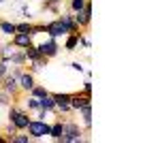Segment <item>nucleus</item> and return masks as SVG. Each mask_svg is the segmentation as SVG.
I'll return each mask as SVG.
<instances>
[{
  "label": "nucleus",
  "instance_id": "nucleus-21",
  "mask_svg": "<svg viewBox=\"0 0 160 143\" xmlns=\"http://www.w3.org/2000/svg\"><path fill=\"white\" fill-rule=\"evenodd\" d=\"M60 4H62V0H45V2H43V9L58 15V13H60Z\"/></svg>",
  "mask_w": 160,
  "mask_h": 143
},
{
  "label": "nucleus",
  "instance_id": "nucleus-8",
  "mask_svg": "<svg viewBox=\"0 0 160 143\" xmlns=\"http://www.w3.org/2000/svg\"><path fill=\"white\" fill-rule=\"evenodd\" d=\"M90 103H92V96L90 94H83V92H75V94H71V109H73L75 113H77L81 107L90 105Z\"/></svg>",
  "mask_w": 160,
  "mask_h": 143
},
{
  "label": "nucleus",
  "instance_id": "nucleus-32",
  "mask_svg": "<svg viewBox=\"0 0 160 143\" xmlns=\"http://www.w3.org/2000/svg\"><path fill=\"white\" fill-rule=\"evenodd\" d=\"M9 69H11V66H9V62H4V60H0V79H2V77H4V75L9 73Z\"/></svg>",
  "mask_w": 160,
  "mask_h": 143
},
{
  "label": "nucleus",
  "instance_id": "nucleus-36",
  "mask_svg": "<svg viewBox=\"0 0 160 143\" xmlns=\"http://www.w3.org/2000/svg\"><path fill=\"white\" fill-rule=\"evenodd\" d=\"M0 2H4V0H0Z\"/></svg>",
  "mask_w": 160,
  "mask_h": 143
},
{
  "label": "nucleus",
  "instance_id": "nucleus-22",
  "mask_svg": "<svg viewBox=\"0 0 160 143\" xmlns=\"http://www.w3.org/2000/svg\"><path fill=\"white\" fill-rule=\"evenodd\" d=\"M24 54H26V64H28V62H32V60H37V58H41V54H38L37 45H30V47H26V49H24Z\"/></svg>",
  "mask_w": 160,
  "mask_h": 143
},
{
  "label": "nucleus",
  "instance_id": "nucleus-2",
  "mask_svg": "<svg viewBox=\"0 0 160 143\" xmlns=\"http://www.w3.org/2000/svg\"><path fill=\"white\" fill-rule=\"evenodd\" d=\"M7 109H9V122H11V124H15L19 132H24L26 128H28V124H30L32 115H30L24 107H19L17 103H11Z\"/></svg>",
  "mask_w": 160,
  "mask_h": 143
},
{
  "label": "nucleus",
  "instance_id": "nucleus-29",
  "mask_svg": "<svg viewBox=\"0 0 160 143\" xmlns=\"http://www.w3.org/2000/svg\"><path fill=\"white\" fill-rule=\"evenodd\" d=\"M79 45H81L83 49H90V47H92V43H90V38H88V36L83 34V32L79 34Z\"/></svg>",
  "mask_w": 160,
  "mask_h": 143
},
{
  "label": "nucleus",
  "instance_id": "nucleus-10",
  "mask_svg": "<svg viewBox=\"0 0 160 143\" xmlns=\"http://www.w3.org/2000/svg\"><path fill=\"white\" fill-rule=\"evenodd\" d=\"M17 81H19V90H22L24 94H28V92L32 90V85L37 84V81H34V73H30V71H22V75L17 77Z\"/></svg>",
  "mask_w": 160,
  "mask_h": 143
},
{
  "label": "nucleus",
  "instance_id": "nucleus-18",
  "mask_svg": "<svg viewBox=\"0 0 160 143\" xmlns=\"http://www.w3.org/2000/svg\"><path fill=\"white\" fill-rule=\"evenodd\" d=\"M0 32H2L4 36H13L15 32H17V28H15V24H13V22L0 19Z\"/></svg>",
  "mask_w": 160,
  "mask_h": 143
},
{
  "label": "nucleus",
  "instance_id": "nucleus-24",
  "mask_svg": "<svg viewBox=\"0 0 160 143\" xmlns=\"http://www.w3.org/2000/svg\"><path fill=\"white\" fill-rule=\"evenodd\" d=\"M88 0H68V11L71 13H77V11H83Z\"/></svg>",
  "mask_w": 160,
  "mask_h": 143
},
{
  "label": "nucleus",
  "instance_id": "nucleus-20",
  "mask_svg": "<svg viewBox=\"0 0 160 143\" xmlns=\"http://www.w3.org/2000/svg\"><path fill=\"white\" fill-rule=\"evenodd\" d=\"M28 94H30V96H34V98H43V96H47V94H49V90H47L45 85L34 84V85H32V90H30Z\"/></svg>",
  "mask_w": 160,
  "mask_h": 143
},
{
  "label": "nucleus",
  "instance_id": "nucleus-31",
  "mask_svg": "<svg viewBox=\"0 0 160 143\" xmlns=\"http://www.w3.org/2000/svg\"><path fill=\"white\" fill-rule=\"evenodd\" d=\"M4 132H7V141H9L13 135H15V132H19V130H17V126H15V124H11V122H9V126H7V130H4Z\"/></svg>",
  "mask_w": 160,
  "mask_h": 143
},
{
  "label": "nucleus",
  "instance_id": "nucleus-30",
  "mask_svg": "<svg viewBox=\"0 0 160 143\" xmlns=\"http://www.w3.org/2000/svg\"><path fill=\"white\" fill-rule=\"evenodd\" d=\"M81 92H83V94H90V96H92V79H90V77H88L86 81H83V88H81Z\"/></svg>",
  "mask_w": 160,
  "mask_h": 143
},
{
  "label": "nucleus",
  "instance_id": "nucleus-14",
  "mask_svg": "<svg viewBox=\"0 0 160 143\" xmlns=\"http://www.w3.org/2000/svg\"><path fill=\"white\" fill-rule=\"evenodd\" d=\"M60 19H62V24L66 26V30H68V32H81V30H79V26L75 24L73 13H71V11H68V13H62Z\"/></svg>",
  "mask_w": 160,
  "mask_h": 143
},
{
  "label": "nucleus",
  "instance_id": "nucleus-3",
  "mask_svg": "<svg viewBox=\"0 0 160 143\" xmlns=\"http://www.w3.org/2000/svg\"><path fill=\"white\" fill-rule=\"evenodd\" d=\"M26 130H28V135H30V137H32V141H41V139L49 137V122H47V120L32 118Z\"/></svg>",
  "mask_w": 160,
  "mask_h": 143
},
{
  "label": "nucleus",
  "instance_id": "nucleus-11",
  "mask_svg": "<svg viewBox=\"0 0 160 143\" xmlns=\"http://www.w3.org/2000/svg\"><path fill=\"white\" fill-rule=\"evenodd\" d=\"M79 34L81 32H68L64 36V49L66 51H77L79 49Z\"/></svg>",
  "mask_w": 160,
  "mask_h": 143
},
{
  "label": "nucleus",
  "instance_id": "nucleus-6",
  "mask_svg": "<svg viewBox=\"0 0 160 143\" xmlns=\"http://www.w3.org/2000/svg\"><path fill=\"white\" fill-rule=\"evenodd\" d=\"M73 19H75V24L79 26V30H88L90 28V24H92V0L86 2L83 11L73 13Z\"/></svg>",
  "mask_w": 160,
  "mask_h": 143
},
{
  "label": "nucleus",
  "instance_id": "nucleus-19",
  "mask_svg": "<svg viewBox=\"0 0 160 143\" xmlns=\"http://www.w3.org/2000/svg\"><path fill=\"white\" fill-rule=\"evenodd\" d=\"M51 96H53L56 105H71V92H56Z\"/></svg>",
  "mask_w": 160,
  "mask_h": 143
},
{
  "label": "nucleus",
  "instance_id": "nucleus-16",
  "mask_svg": "<svg viewBox=\"0 0 160 143\" xmlns=\"http://www.w3.org/2000/svg\"><path fill=\"white\" fill-rule=\"evenodd\" d=\"M24 109L32 115V113H37L38 109V98H34V96H30V94H26V98H24Z\"/></svg>",
  "mask_w": 160,
  "mask_h": 143
},
{
  "label": "nucleus",
  "instance_id": "nucleus-28",
  "mask_svg": "<svg viewBox=\"0 0 160 143\" xmlns=\"http://www.w3.org/2000/svg\"><path fill=\"white\" fill-rule=\"evenodd\" d=\"M37 34H45V24H32V38Z\"/></svg>",
  "mask_w": 160,
  "mask_h": 143
},
{
  "label": "nucleus",
  "instance_id": "nucleus-5",
  "mask_svg": "<svg viewBox=\"0 0 160 143\" xmlns=\"http://www.w3.org/2000/svg\"><path fill=\"white\" fill-rule=\"evenodd\" d=\"M37 49L38 54L43 56V58H56L58 54H60V43H58V38H51V36H47L43 43H37Z\"/></svg>",
  "mask_w": 160,
  "mask_h": 143
},
{
  "label": "nucleus",
  "instance_id": "nucleus-7",
  "mask_svg": "<svg viewBox=\"0 0 160 143\" xmlns=\"http://www.w3.org/2000/svg\"><path fill=\"white\" fill-rule=\"evenodd\" d=\"M45 34L51 36V38H62V36L68 34V30H66V26L62 24L60 17H56L53 22H47L45 24Z\"/></svg>",
  "mask_w": 160,
  "mask_h": 143
},
{
  "label": "nucleus",
  "instance_id": "nucleus-12",
  "mask_svg": "<svg viewBox=\"0 0 160 143\" xmlns=\"http://www.w3.org/2000/svg\"><path fill=\"white\" fill-rule=\"evenodd\" d=\"M62 132H64V120H56L53 124H49V137L53 139V141L60 143Z\"/></svg>",
  "mask_w": 160,
  "mask_h": 143
},
{
  "label": "nucleus",
  "instance_id": "nucleus-15",
  "mask_svg": "<svg viewBox=\"0 0 160 143\" xmlns=\"http://www.w3.org/2000/svg\"><path fill=\"white\" fill-rule=\"evenodd\" d=\"M38 107L45 109V111H49V113H56V100H53L51 92L47 96H43V98H38Z\"/></svg>",
  "mask_w": 160,
  "mask_h": 143
},
{
  "label": "nucleus",
  "instance_id": "nucleus-33",
  "mask_svg": "<svg viewBox=\"0 0 160 143\" xmlns=\"http://www.w3.org/2000/svg\"><path fill=\"white\" fill-rule=\"evenodd\" d=\"M71 69L77 71V73H86V69H83V64H81V62H73V64H71Z\"/></svg>",
  "mask_w": 160,
  "mask_h": 143
},
{
  "label": "nucleus",
  "instance_id": "nucleus-4",
  "mask_svg": "<svg viewBox=\"0 0 160 143\" xmlns=\"http://www.w3.org/2000/svg\"><path fill=\"white\" fill-rule=\"evenodd\" d=\"M0 90H4L7 94H11L13 103H19V96L24 94V92L19 90V81H17V77H13L11 73H7V75L0 79Z\"/></svg>",
  "mask_w": 160,
  "mask_h": 143
},
{
  "label": "nucleus",
  "instance_id": "nucleus-17",
  "mask_svg": "<svg viewBox=\"0 0 160 143\" xmlns=\"http://www.w3.org/2000/svg\"><path fill=\"white\" fill-rule=\"evenodd\" d=\"M9 64H13V66H26V54H24V49H15V51H13V56L9 58Z\"/></svg>",
  "mask_w": 160,
  "mask_h": 143
},
{
  "label": "nucleus",
  "instance_id": "nucleus-1",
  "mask_svg": "<svg viewBox=\"0 0 160 143\" xmlns=\"http://www.w3.org/2000/svg\"><path fill=\"white\" fill-rule=\"evenodd\" d=\"M81 141H90V137L79 128V122L64 120V132H62L60 143H81Z\"/></svg>",
  "mask_w": 160,
  "mask_h": 143
},
{
  "label": "nucleus",
  "instance_id": "nucleus-27",
  "mask_svg": "<svg viewBox=\"0 0 160 143\" xmlns=\"http://www.w3.org/2000/svg\"><path fill=\"white\" fill-rule=\"evenodd\" d=\"M17 28V32H28V34H32V22H19V24H15Z\"/></svg>",
  "mask_w": 160,
  "mask_h": 143
},
{
  "label": "nucleus",
  "instance_id": "nucleus-35",
  "mask_svg": "<svg viewBox=\"0 0 160 143\" xmlns=\"http://www.w3.org/2000/svg\"><path fill=\"white\" fill-rule=\"evenodd\" d=\"M0 143H9V141H7V137H0Z\"/></svg>",
  "mask_w": 160,
  "mask_h": 143
},
{
  "label": "nucleus",
  "instance_id": "nucleus-25",
  "mask_svg": "<svg viewBox=\"0 0 160 143\" xmlns=\"http://www.w3.org/2000/svg\"><path fill=\"white\" fill-rule=\"evenodd\" d=\"M30 141H32L30 135H19V132H15L11 139H9V143H30Z\"/></svg>",
  "mask_w": 160,
  "mask_h": 143
},
{
  "label": "nucleus",
  "instance_id": "nucleus-23",
  "mask_svg": "<svg viewBox=\"0 0 160 143\" xmlns=\"http://www.w3.org/2000/svg\"><path fill=\"white\" fill-rule=\"evenodd\" d=\"M15 45H2V47H0V60H4V62H9V58H11L13 56V51H15Z\"/></svg>",
  "mask_w": 160,
  "mask_h": 143
},
{
  "label": "nucleus",
  "instance_id": "nucleus-13",
  "mask_svg": "<svg viewBox=\"0 0 160 143\" xmlns=\"http://www.w3.org/2000/svg\"><path fill=\"white\" fill-rule=\"evenodd\" d=\"M47 64H49V58H43V56H41V58L28 62V71L30 73H41V71L47 69Z\"/></svg>",
  "mask_w": 160,
  "mask_h": 143
},
{
  "label": "nucleus",
  "instance_id": "nucleus-9",
  "mask_svg": "<svg viewBox=\"0 0 160 143\" xmlns=\"http://www.w3.org/2000/svg\"><path fill=\"white\" fill-rule=\"evenodd\" d=\"M11 43L17 49H26V47H30V45H34L32 34H28V32H15V34L11 36Z\"/></svg>",
  "mask_w": 160,
  "mask_h": 143
},
{
  "label": "nucleus",
  "instance_id": "nucleus-26",
  "mask_svg": "<svg viewBox=\"0 0 160 143\" xmlns=\"http://www.w3.org/2000/svg\"><path fill=\"white\" fill-rule=\"evenodd\" d=\"M13 103V98H11V94H7L4 90H0V107L2 109H7L9 105Z\"/></svg>",
  "mask_w": 160,
  "mask_h": 143
},
{
  "label": "nucleus",
  "instance_id": "nucleus-34",
  "mask_svg": "<svg viewBox=\"0 0 160 143\" xmlns=\"http://www.w3.org/2000/svg\"><path fill=\"white\" fill-rule=\"evenodd\" d=\"M19 11H22V17H26V19L30 17V9H28V7H22Z\"/></svg>",
  "mask_w": 160,
  "mask_h": 143
}]
</instances>
